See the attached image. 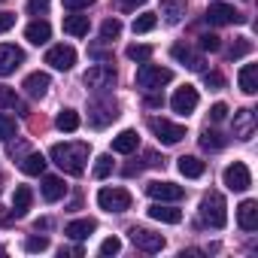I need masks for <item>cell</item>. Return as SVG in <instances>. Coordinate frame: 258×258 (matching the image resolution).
I'll return each mask as SVG.
<instances>
[{"label":"cell","mask_w":258,"mask_h":258,"mask_svg":"<svg viewBox=\"0 0 258 258\" xmlns=\"http://www.w3.org/2000/svg\"><path fill=\"white\" fill-rule=\"evenodd\" d=\"M49 158L70 176H82L88 161V143H55L49 149Z\"/></svg>","instance_id":"1"},{"label":"cell","mask_w":258,"mask_h":258,"mask_svg":"<svg viewBox=\"0 0 258 258\" xmlns=\"http://www.w3.org/2000/svg\"><path fill=\"white\" fill-rule=\"evenodd\" d=\"M201 219H204V225H210L216 231L228 225V207H225V198L219 191H210L201 198Z\"/></svg>","instance_id":"2"},{"label":"cell","mask_w":258,"mask_h":258,"mask_svg":"<svg viewBox=\"0 0 258 258\" xmlns=\"http://www.w3.org/2000/svg\"><path fill=\"white\" fill-rule=\"evenodd\" d=\"M170 79H173V70L158 67V64H146V61H143V67L137 70V88H143V91H158V88L167 85Z\"/></svg>","instance_id":"3"},{"label":"cell","mask_w":258,"mask_h":258,"mask_svg":"<svg viewBox=\"0 0 258 258\" xmlns=\"http://www.w3.org/2000/svg\"><path fill=\"white\" fill-rule=\"evenodd\" d=\"M131 201H134L131 191H127V188H118V185L97 191V207L106 210V213H124V210H131Z\"/></svg>","instance_id":"4"},{"label":"cell","mask_w":258,"mask_h":258,"mask_svg":"<svg viewBox=\"0 0 258 258\" xmlns=\"http://www.w3.org/2000/svg\"><path fill=\"white\" fill-rule=\"evenodd\" d=\"M149 127H152V134L164 143V146H176L182 137H185V127L170 121V118H149Z\"/></svg>","instance_id":"5"},{"label":"cell","mask_w":258,"mask_h":258,"mask_svg":"<svg viewBox=\"0 0 258 258\" xmlns=\"http://www.w3.org/2000/svg\"><path fill=\"white\" fill-rule=\"evenodd\" d=\"M82 82H85L88 88L106 91V88H112V85H115V70H112L109 64H94V67H88V70H85Z\"/></svg>","instance_id":"6"},{"label":"cell","mask_w":258,"mask_h":258,"mask_svg":"<svg viewBox=\"0 0 258 258\" xmlns=\"http://www.w3.org/2000/svg\"><path fill=\"white\" fill-rule=\"evenodd\" d=\"M222 179H225V185H228L231 191H246V188L252 185V173H249V167H246L243 161L228 164L225 173H222Z\"/></svg>","instance_id":"7"},{"label":"cell","mask_w":258,"mask_h":258,"mask_svg":"<svg viewBox=\"0 0 258 258\" xmlns=\"http://www.w3.org/2000/svg\"><path fill=\"white\" fill-rule=\"evenodd\" d=\"M127 237H131V243L137 246V249H143V252H161L164 249V237L161 234H155V231H149V228H131L127 231Z\"/></svg>","instance_id":"8"},{"label":"cell","mask_w":258,"mask_h":258,"mask_svg":"<svg viewBox=\"0 0 258 258\" xmlns=\"http://www.w3.org/2000/svg\"><path fill=\"white\" fill-rule=\"evenodd\" d=\"M146 195L152 201H161V204H176L185 198V188L176 185V182H149L146 185Z\"/></svg>","instance_id":"9"},{"label":"cell","mask_w":258,"mask_h":258,"mask_svg":"<svg viewBox=\"0 0 258 258\" xmlns=\"http://www.w3.org/2000/svg\"><path fill=\"white\" fill-rule=\"evenodd\" d=\"M198 103H201V94H198V88H191V85L176 88V94L170 97V106H173V112H179V115L195 112V109H198Z\"/></svg>","instance_id":"10"},{"label":"cell","mask_w":258,"mask_h":258,"mask_svg":"<svg viewBox=\"0 0 258 258\" xmlns=\"http://www.w3.org/2000/svg\"><path fill=\"white\" fill-rule=\"evenodd\" d=\"M115 118H118V106H115L112 100H94L91 109H88V121H91L94 127H106V124L115 121Z\"/></svg>","instance_id":"11"},{"label":"cell","mask_w":258,"mask_h":258,"mask_svg":"<svg viewBox=\"0 0 258 258\" xmlns=\"http://www.w3.org/2000/svg\"><path fill=\"white\" fill-rule=\"evenodd\" d=\"M207 22H210V25H240L243 16H240L231 4H210V10H207Z\"/></svg>","instance_id":"12"},{"label":"cell","mask_w":258,"mask_h":258,"mask_svg":"<svg viewBox=\"0 0 258 258\" xmlns=\"http://www.w3.org/2000/svg\"><path fill=\"white\" fill-rule=\"evenodd\" d=\"M22 64H25V52L19 46H13V43L0 46V76L16 73V67H22Z\"/></svg>","instance_id":"13"},{"label":"cell","mask_w":258,"mask_h":258,"mask_svg":"<svg viewBox=\"0 0 258 258\" xmlns=\"http://www.w3.org/2000/svg\"><path fill=\"white\" fill-rule=\"evenodd\" d=\"M46 64H52L55 70H70L73 64H76V49L73 46H52L49 52H46Z\"/></svg>","instance_id":"14"},{"label":"cell","mask_w":258,"mask_h":258,"mask_svg":"<svg viewBox=\"0 0 258 258\" xmlns=\"http://www.w3.org/2000/svg\"><path fill=\"white\" fill-rule=\"evenodd\" d=\"M252 134H255V112L252 109H237L234 112V137L252 140Z\"/></svg>","instance_id":"15"},{"label":"cell","mask_w":258,"mask_h":258,"mask_svg":"<svg viewBox=\"0 0 258 258\" xmlns=\"http://www.w3.org/2000/svg\"><path fill=\"white\" fill-rule=\"evenodd\" d=\"M49 88H52V76L49 73H43V70H37V73H31L28 79H25V91L31 94V97H46L49 94Z\"/></svg>","instance_id":"16"},{"label":"cell","mask_w":258,"mask_h":258,"mask_svg":"<svg viewBox=\"0 0 258 258\" xmlns=\"http://www.w3.org/2000/svg\"><path fill=\"white\" fill-rule=\"evenodd\" d=\"M170 55H173V61L185 64L188 70H201V67H204V58H201L191 46H185V43H176V46L170 49Z\"/></svg>","instance_id":"17"},{"label":"cell","mask_w":258,"mask_h":258,"mask_svg":"<svg viewBox=\"0 0 258 258\" xmlns=\"http://www.w3.org/2000/svg\"><path fill=\"white\" fill-rule=\"evenodd\" d=\"M25 37H28V43L43 46V43H49V37H52V25H49L46 19H34V22L25 28Z\"/></svg>","instance_id":"18"},{"label":"cell","mask_w":258,"mask_h":258,"mask_svg":"<svg viewBox=\"0 0 258 258\" xmlns=\"http://www.w3.org/2000/svg\"><path fill=\"white\" fill-rule=\"evenodd\" d=\"M237 222L243 231H255L258 228V204L255 201H243L237 207Z\"/></svg>","instance_id":"19"},{"label":"cell","mask_w":258,"mask_h":258,"mask_svg":"<svg viewBox=\"0 0 258 258\" xmlns=\"http://www.w3.org/2000/svg\"><path fill=\"white\" fill-rule=\"evenodd\" d=\"M137 146H140V137H137V131H121L118 137H112V152H118V155H131V152H137Z\"/></svg>","instance_id":"20"},{"label":"cell","mask_w":258,"mask_h":258,"mask_svg":"<svg viewBox=\"0 0 258 258\" xmlns=\"http://www.w3.org/2000/svg\"><path fill=\"white\" fill-rule=\"evenodd\" d=\"M176 167H179V173H182L185 179H201V176L207 173V164H204L198 155H182Z\"/></svg>","instance_id":"21"},{"label":"cell","mask_w":258,"mask_h":258,"mask_svg":"<svg viewBox=\"0 0 258 258\" xmlns=\"http://www.w3.org/2000/svg\"><path fill=\"white\" fill-rule=\"evenodd\" d=\"M149 219L164 222V225H179V222H182V213H179V210H173V207H164L161 201H155V204L149 207Z\"/></svg>","instance_id":"22"},{"label":"cell","mask_w":258,"mask_h":258,"mask_svg":"<svg viewBox=\"0 0 258 258\" xmlns=\"http://www.w3.org/2000/svg\"><path fill=\"white\" fill-rule=\"evenodd\" d=\"M94 228H97V225H94V219H73V222L64 228V234H67L70 240H76V243H79V240L91 237V234H94Z\"/></svg>","instance_id":"23"},{"label":"cell","mask_w":258,"mask_h":258,"mask_svg":"<svg viewBox=\"0 0 258 258\" xmlns=\"http://www.w3.org/2000/svg\"><path fill=\"white\" fill-rule=\"evenodd\" d=\"M237 82H240V91L243 94H255L258 91V64H243Z\"/></svg>","instance_id":"24"},{"label":"cell","mask_w":258,"mask_h":258,"mask_svg":"<svg viewBox=\"0 0 258 258\" xmlns=\"http://www.w3.org/2000/svg\"><path fill=\"white\" fill-rule=\"evenodd\" d=\"M64 195H67V185H64V179H58V176H43V198H46L49 204L61 201Z\"/></svg>","instance_id":"25"},{"label":"cell","mask_w":258,"mask_h":258,"mask_svg":"<svg viewBox=\"0 0 258 258\" xmlns=\"http://www.w3.org/2000/svg\"><path fill=\"white\" fill-rule=\"evenodd\" d=\"M31 204H34V191H31L28 185H19L16 195H13V216H16V219L25 216V213L31 210Z\"/></svg>","instance_id":"26"},{"label":"cell","mask_w":258,"mask_h":258,"mask_svg":"<svg viewBox=\"0 0 258 258\" xmlns=\"http://www.w3.org/2000/svg\"><path fill=\"white\" fill-rule=\"evenodd\" d=\"M88 16H64V34H70V37H88Z\"/></svg>","instance_id":"27"},{"label":"cell","mask_w":258,"mask_h":258,"mask_svg":"<svg viewBox=\"0 0 258 258\" xmlns=\"http://www.w3.org/2000/svg\"><path fill=\"white\" fill-rule=\"evenodd\" d=\"M55 127H58V131H64V134L79 131V112H76V109H61V112L55 115Z\"/></svg>","instance_id":"28"},{"label":"cell","mask_w":258,"mask_h":258,"mask_svg":"<svg viewBox=\"0 0 258 258\" xmlns=\"http://www.w3.org/2000/svg\"><path fill=\"white\" fill-rule=\"evenodd\" d=\"M161 16H164V22L176 25L185 16V4H182V0H161Z\"/></svg>","instance_id":"29"},{"label":"cell","mask_w":258,"mask_h":258,"mask_svg":"<svg viewBox=\"0 0 258 258\" xmlns=\"http://www.w3.org/2000/svg\"><path fill=\"white\" fill-rule=\"evenodd\" d=\"M19 167H22V173H28V176H40V173L46 170V158H43L40 152H28Z\"/></svg>","instance_id":"30"},{"label":"cell","mask_w":258,"mask_h":258,"mask_svg":"<svg viewBox=\"0 0 258 258\" xmlns=\"http://www.w3.org/2000/svg\"><path fill=\"white\" fill-rule=\"evenodd\" d=\"M0 109H22V112H28L25 103L19 100L16 88H10V85H0Z\"/></svg>","instance_id":"31"},{"label":"cell","mask_w":258,"mask_h":258,"mask_svg":"<svg viewBox=\"0 0 258 258\" xmlns=\"http://www.w3.org/2000/svg\"><path fill=\"white\" fill-rule=\"evenodd\" d=\"M201 146L207 149V152H219V149H225L228 146V137L225 134H219V131H204V137H201Z\"/></svg>","instance_id":"32"},{"label":"cell","mask_w":258,"mask_h":258,"mask_svg":"<svg viewBox=\"0 0 258 258\" xmlns=\"http://www.w3.org/2000/svg\"><path fill=\"white\" fill-rule=\"evenodd\" d=\"M155 25H158V16L155 13H143V16L134 19V34H149V31H155Z\"/></svg>","instance_id":"33"},{"label":"cell","mask_w":258,"mask_h":258,"mask_svg":"<svg viewBox=\"0 0 258 258\" xmlns=\"http://www.w3.org/2000/svg\"><path fill=\"white\" fill-rule=\"evenodd\" d=\"M100 37L109 43V40H118L121 37V22L118 19H106L103 25H100Z\"/></svg>","instance_id":"34"},{"label":"cell","mask_w":258,"mask_h":258,"mask_svg":"<svg viewBox=\"0 0 258 258\" xmlns=\"http://www.w3.org/2000/svg\"><path fill=\"white\" fill-rule=\"evenodd\" d=\"M16 137V118L13 115H7V112H0V140H13Z\"/></svg>","instance_id":"35"},{"label":"cell","mask_w":258,"mask_h":258,"mask_svg":"<svg viewBox=\"0 0 258 258\" xmlns=\"http://www.w3.org/2000/svg\"><path fill=\"white\" fill-rule=\"evenodd\" d=\"M109 173H112V158H109V155L94 158V179H106Z\"/></svg>","instance_id":"36"},{"label":"cell","mask_w":258,"mask_h":258,"mask_svg":"<svg viewBox=\"0 0 258 258\" xmlns=\"http://www.w3.org/2000/svg\"><path fill=\"white\" fill-rule=\"evenodd\" d=\"M124 55L131 58V61H140V64H143V61H149V58H152V46H127V49H124Z\"/></svg>","instance_id":"37"},{"label":"cell","mask_w":258,"mask_h":258,"mask_svg":"<svg viewBox=\"0 0 258 258\" xmlns=\"http://www.w3.org/2000/svg\"><path fill=\"white\" fill-rule=\"evenodd\" d=\"M198 46H201L204 52H219V46H222V43H219V37H216V34H201V37H198Z\"/></svg>","instance_id":"38"},{"label":"cell","mask_w":258,"mask_h":258,"mask_svg":"<svg viewBox=\"0 0 258 258\" xmlns=\"http://www.w3.org/2000/svg\"><path fill=\"white\" fill-rule=\"evenodd\" d=\"M249 52H252V40L240 37V40L231 46V52H228V55H231V58H243V55H249Z\"/></svg>","instance_id":"39"},{"label":"cell","mask_w":258,"mask_h":258,"mask_svg":"<svg viewBox=\"0 0 258 258\" xmlns=\"http://www.w3.org/2000/svg\"><path fill=\"white\" fill-rule=\"evenodd\" d=\"M49 249V237H28L25 240V252H46Z\"/></svg>","instance_id":"40"},{"label":"cell","mask_w":258,"mask_h":258,"mask_svg":"<svg viewBox=\"0 0 258 258\" xmlns=\"http://www.w3.org/2000/svg\"><path fill=\"white\" fill-rule=\"evenodd\" d=\"M118 252H121V240L118 237H106L100 243V255H118Z\"/></svg>","instance_id":"41"},{"label":"cell","mask_w":258,"mask_h":258,"mask_svg":"<svg viewBox=\"0 0 258 258\" xmlns=\"http://www.w3.org/2000/svg\"><path fill=\"white\" fill-rule=\"evenodd\" d=\"M225 118H228V103H213V106H210V121L219 124V121H225Z\"/></svg>","instance_id":"42"},{"label":"cell","mask_w":258,"mask_h":258,"mask_svg":"<svg viewBox=\"0 0 258 258\" xmlns=\"http://www.w3.org/2000/svg\"><path fill=\"white\" fill-rule=\"evenodd\" d=\"M28 13L37 16V19L46 16V13H49V0H28Z\"/></svg>","instance_id":"43"},{"label":"cell","mask_w":258,"mask_h":258,"mask_svg":"<svg viewBox=\"0 0 258 258\" xmlns=\"http://www.w3.org/2000/svg\"><path fill=\"white\" fill-rule=\"evenodd\" d=\"M204 85H207V88H222V85H225V76L216 73V70H210V73H204Z\"/></svg>","instance_id":"44"},{"label":"cell","mask_w":258,"mask_h":258,"mask_svg":"<svg viewBox=\"0 0 258 258\" xmlns=\"http://www.w3.org/2000/svg\"><path fill=\"white\" fill-rule=\"evenodd\" d=\"M64 4V10H70V13H82V10H88L94 0H61Z\"/></svg>","instance_id":"45"},{"label":"cell","mask_w":258,"mask_h":258,"mask_svg":"<svg viewBox=\"0 0 258 258\" xmlns=\"http://www.w3.org/2000/svg\"><path fill=\"white\" fill-rule=\"evenodd\" d=\"M146 0H115V7L121 10V13H134L137 7H143Z\"/></svg>","instance_id":"46"},{"label":"cell","mask_w":258,"mask_h":258,"mask_svg":"<svg viewBox=\"0 0 258 258\" xmlns=\"http://www.w3.org/2000/svg\"><path fill=\"white\" fill-rule=\"evenodd\" d=\"M13 25H16V16L13 13H0V34L13 31Z\"/></svg>","instance_id":"47"},{"label":"cell","mask_w":258,"mask_h":258,"mask_svg":"<svg viewBox=\"0 0 258 258\" xmlns=\"http://www.w3.org/2000/svg\"><path fill=\"white\" fill-rule=\"evenodd\" d=\"M146 106H152V109H155V106H164V97H161V94H149V97H146Z\"/></svg>","instance_id":"48"},{"label":"cell","mask_w":258,"mask_h":258,"mask_svg":"<svg viewBox=\"0 0 258 258\" xmlns=\"http://www.w3.org/2000/svg\"><path fill=\"white\" fill-rule=\"evenodd\" d=\"M34 228H37V231H49V228H52V222H49V219H37V222H34Z\"/></svg>","instance_id":"49"},{"label":"cell","mask_w":258,"mask_h":258,"mask_svg":"<svg viewBox=\"0 0 258 258\" xmlns=\"http://www.w3.org/2000/svg\"><path fill=\"white\" fill-rule=\"evenodd\" d=\"M10 222H13V210L7 213L4 207H0V225H10Z\"/></svg>","instance_id":"50"},{"label":"cell","mask_w":258,"mask_h":258,"mask_svg":"<svg viewBox=\"0 0 258 258\" xmlns=\"http://www.w3.org/2000/svg\"><path fill=\"white\" fill-rule=\"evenodd\" d=\"M0 4H4V0H0Z\"/></svg>","instance_id":"51"}]
</instances>
